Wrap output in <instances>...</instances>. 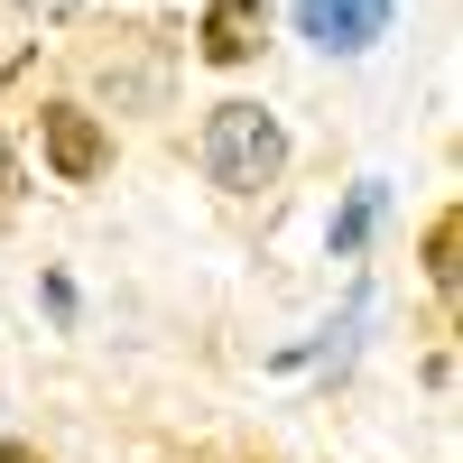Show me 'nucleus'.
I'll return each instance as SVG.
<instances>
[{"label": "nucleus", "instance_id": "7ed1b4c3", "mask_svg": "<svg viewBox=\"0 0 463 463\" xmlns=\"http://www.w3.org/2000/svg\"><path fill=\"white\" fill-rule=\"evenodd\" d=\"M102 158H111L102 121H93V111H74V102H56V111H47V167H56L65 185H84V176H102Z\"/></svg>", "mask_w": 463, "mask_h": 463}, {"label": "nucleus", "instance_id": "f03ea898", "mask_svg": "<svg viewBox=\"0 0 463 463\" xmlns=\"http://www.w3.org/2000/svg\"><path fill=\"white\" fill-rule=\"evenodd\" d=\"M297 28L316 37L325 56H362L380 28H390V0H297Z\"/></svg>", "mask_w": 463, "mask_h": 463}, {"label": "nucleus", "instance_id": "20e7f679", "mask_svg": "<svg viewBox=\"0 0 463 463\" xmlns=\"http://www.w3.org/2000/svg\"><path fill=\"white\" fill-rule=\"evenodd\" d=\"M260 37H269V0H213V10H204V56L213 65L260 56Z\"/></svg>", "mask_w": 463, "mask_h": 463}, {"label": "nucleus", "instance_id": "423d86ee", "mask_svg": "<svg viewBox=\"0 0 463 463\" xmlns=\"http://www.w3.org/2000/svg\"><path fill=\"white\" fill-rule=\"evenodd\" d=\"M454 241H463V222H454V213H436V232H427V279H436V288H454V279H463Z\"/></svg>", "mask_w": 463, "mask_h": 463}, {"label": "nucleus", "instance_id": "6e6552de", "mask_svg": "<svg viewBox=\"0 0 463 463\" xmlns=\"http://www.w3.org/2000/svg\"><path fill=\"white\" fill-rule=\"evenodd\" d=\"M10 185H19V158H10V139H0V195H10Z\"/></svg>", "mask_w": 463, "mask_h": 463}, {"label": "nucleus", "instance_id": "f257e3e1", "mask_svg": "<svg viewBox=\"0 0 463 463\" xmlns=\"http://www.w3.org/2000/svg\"><path fill=\"white\" fill-rule=\"evenodd\" d=\"M288 167V130L269 121L260 102H213L204 121V176L222 185V195H260V185H279Z\"/></svg>", "mask_w": 463, "mask_h": 463}, {"label": "nucleus", "instance_id": "1a4fd4ad", "mask_svg": "<svg viewBox=\"0 0 463 463\" xmlns=\"http://www.w3.org/2000/svg\"><path fill=\"white\" fill-rule=\"evenodd\" d=\"M0 463H47V454H28V445H0Z\"/></svg>", "mask_w": 463, "mask_h": 463}, {"label": "nucleus", "instance_id": "0eeeda50", "mask_svg": "<svg viewBox=\"0 0 463 463\" xmlns=\"http://www.w3.org/2000/svg\"><path fill=\"white\" fill-rule=\"evenodd\" d=\"M28 10H37V19H74V10H84V0H28Z\"/></svg>", "mask_w": 463, "mask_h": 463}, {"label": "nucleus", "instance_id": "39448f33", "mask_svg": "<svg viewBox=\"0 0 463 463\" xmlns=\"http://www.w3.org/2000/svg\"><path fill=\"white\" fill-rule=\"evenodd\" d=\"M380 213H390V185H380V176H362L353 195H343V213H334V260H353V250L371 241V222H380Z\"/></svg>", "mask_w": 463, "mask_h": 463}]
</instances>
